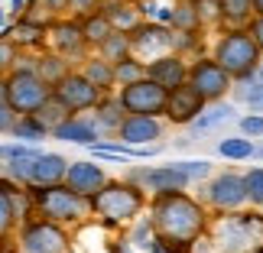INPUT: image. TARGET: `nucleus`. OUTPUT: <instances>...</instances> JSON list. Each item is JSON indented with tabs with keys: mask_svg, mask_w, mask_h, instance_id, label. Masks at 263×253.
I'll list each match as a JSON object with an SVG mask.
<instances>
[{
	"mask_svg": "<svg viewBox=\"0 0 263 253\" xmlns=\"http://www.w3.org/2000/svg\"><path fill=\"white\" fill-rule=\"evenodd\" d=\"M7 13L13 16V20L23 16V13H26V0H10V10H7Z\"/></svg>",
	"mask_w": 263,
	"mask_h": 253,
	"instance_id": "obj_49",
	"label": "nucleus"
},
{
	"mask_svg": "<svg viewBox=\"0 0 263 253\" xmlns=\"http://www.w3.org/2000/svg\"><path fill=\"white\" fill-rule=\"evenodd\" d=\"M33 72H36L39 78H43V82H46L49 88H52V85H55L62 75L72 72V62H68V59H62L59 52H49V49H46V52H36Z\"/></svg>",
	"mask_w": 263,
	"mask_h": 253,
	"instance_id": "obj_27",
	"label": "nucleus"
},
{
	"mask_svg": "<svg viewBox=\"0 0 263 253\" xmlns=\"http://www.w3.org/2000/svg\"><path fill=\"white\" fill-rule=\"evenodd\" d=\"M29 4H36V0H26V7H29Z\"/></svg>",
	"mask_w": 263,
	"mask_h": 253,
	"instance_id": "obj_56",
	"label": "nucleus"
},
{
	"mask_svg": "<svg viewBox=\"0 0 263 253\" xmlns=\"http://www.w3.org/2000/svg\"><path fill=\"white\" fill-rule=\"evenodd\" d=\"M140 78H146V62L137 59L134 52L124 55L120 62H114V82L117 85H130V82H140Z\"/></svg>",
	"mask_w": 263,
	"mask_h": 253,
	"instance_id": "obj_33",
	"label": "nucleus"
},
{
	"mask_svg": "<svg viewBox=\"0 0 263 253\" xmlns=\"http://www.w3.org/2000/svg\"><path fill=\"white\" fill-rule=\"evenodd\" d=\"M7 133L13 137V140H20V143H39V140H46V137H49V130L39 124L33 114H16Z\"/></svg>",
	"mask_w": 263,
	"mask_h": 253,
	"instance_id": "obj_29",
	"label": "nucleus"
},
{
	"mask_svg": "<svg viewBox=\"0 0 263 253\" xmlns=\"http://www.w3.org/2000/svg\"><path fill=\"white\" fill-rule=\"evenodd\" d=\"M13 110H10L7 104H0V133H7V130H10V124H13Z\"/></svg>",
	"mask_w": 263,
	"mask_h": 253,
	"instance_id": "obj_47",
	"label": "nucleus"
},
{
	"mask_svg": "<svg viewBox=\"0 0 263 253\" xmlns=\"http://www.w3.org/2000/svg\"><path fill=\"white\" fill-rule=\"evenodd\" d=\"M4 98H7V91H4V75H0V104H4Z\"/></svg>",
	"mask_w": 263,
	"mask_h": 253,
	"instance_id": "obj_51",
	"label": "nucleus"
},
{
	"mask_svg": "<svg viewBox=\"0 0 263 253\" xmlns=\"http://www.w3.org/2000/svg\"><path fill=\"white\" fill-rule=\"evenodd\" d=\"M88 208L91 215H98V221L104 227H120V224H130L143 215L146 208V191L137 185V182H104L95 195H88Z\"/></svg>",
	"mask_w": 263,
	"mask_h": 253,
	"instance_id": "obj_2",
	"label": "nucleus"
},
{
	"mask_svg": "<svg viewBox=\"0 0 263 253\" xmlns=\"http://www.w3.org/2000/svg\"><path fill=\"white\" fill-rule=\"evenodd\" d=\"M234 117V104H224V101H208L205 107H201V114L192 120V133H211V130H218L221 124H228V120Z\"/></svg>",
	"mask_w": 263,
	"mask_h": 253,
	"instance_id": "obj_26",
	"label": "nucleus"
},
{
	"mask_svg": "<svg viewBox=\"0 0 263 253\" xmlns=\"http://www.w3.org/2000/svg\"><path fill=\"white\" fill-rule=\"evenodd\" d=\"M153 20H156V23H163V26H169V20H173V7H156Z\"/></svg>",
	"mask_w": 263,
	"mask_h": 253,
	"instance_id": "obj_48",
	"label": "nucleus"
},
{
	"mask_svg": "<svg viewBox=\"0 0 263 253\" xmlns=\"http://www.w3.org/2000/svg\"><path fill=\"white\" fill-rule=\"evenodd\" d=\"M20 253H72V234L46 218L20 221Z\"/></svg>",
	"mask_w": 263,
	"mask_h": 253,
	"instance_id": "obj_6",
	"label": "nucleus"
},
{
	"mask_svg": "<svg viewBox=\"0 0 263 253\" xmlns=\"http://www.w3.org/2000/svg\"><path fill=\"white\" fill-rule=\"evenodd\" d=\"M247 33L254 36L257 49L263 52V13H254V16H250V23H247Z\"/></svg>",
	"mask_w": 263,
	"mask_h": 253,
	"instance_id": "obj_44",
	"label": "nucleus"
},
{
	"mask_svg": "<svg viewBox=\"0 0 263 253\" xmlns=\"http://www.w3.org/2000/svg\"><path fill=\"white\" fill-rule=\"evenodd\" d=\"M166 98H169V91L159 88L156 82H149V78L120 85V94H117L120 107H124L127 114H143V117H163Z\"/></svg>",
	"mask_w": 263,
	"mask_h": 253,
	"instance_id": "obj_9",
	"label": "nucleus"
},
{
	"mask_svg": "<svg viewBox=\"0 0 263 253\" xmlns=\"http://www.w3.org/2000/svg\"><path fill=\"white\" fill-rule=\"evenodd\" d=\"M130 182H137L143 191H182V188H189L192 182L189 176L182 172L176 163L173 166H153V169H130Z\"/></svg>",
	"mask_w": 263,
	"mask_h": 253,
	"instance_id": "obj_14",
	"label": "nucleus"
},
{
	"mask_svg": "<svg viewBox=\"0 0 263 253\" xmlns=\"http://www.w3.org/2000/svg\"><path fill=\"white\" fill-rule=\"evenodd\" d=\"M46 26L49 23H39L33 16H16L13 23L0 26V36L10 39L20 52H39V49H46Z\"/></svg>",
	"mask_w": 263,
	"mask_h": 253,
	"instance_id": "obj_17",
	"label": "nucleus"
},
{
	"mask_svg": "<svg viewBox=\"0 0 263 253\" xmlns=\"http://www.w3.org/2000/svg\"><path fill=\"white\" fill-rule=\"evenodd\" d=\"M231 91H234V101H240V104H247L250 110H260V114H263V82H260V78L234 82Z\"/></svg>",
	"mask_w": 263,
	"mask_h": 253,
	"instance_id": "obj_32",
	"label": "nucleus"
},
{
	"mask_svg": "<svg viewBox=\"0 0 263 253\" xmlns=\"http://www.w3.org/2000/svg\"><path fill=\"white\" fill-rule=\"evenodd\" d=\"M237 124H240V137H247V140H260L263 137V114H260V110L244 114Z\"/></svg>",
	"mask_w": 263,
	"mask_h": 253,
	"instance_id": "obj_41",
	"label": "nucleus"
},
{
	"mask_svg": "<svg viewBox=\"0 0 263 253\" xmlns=\"http://www.w3.org/2000/svg\"><path fill=\"white\" fill-rule=\"evenodd\" d=\"M78 72H82L88 82L101 91V94H107V91H114V88H117V82H114V62L101 59L98 52H95V55L88 52V55L82 59V68H78Z\"/></svg>",
	"mask_w": 263,
	"mask_h": 253,
	"instance_id": "obj_24",
	"label": "nucleus"
},
{
	"mask_svg": "<svg viewBox=\"0 0 263 253\" xmlns=\"http://www.w3.org/2000/svg\"><path fill=\"white\" fill-rule=\"evenodd\" d=\"M218 156L231 159V163H244V159L254 156V140H247V137H224L218 143Z\"/></svg>",
	"mask_w": 263,
	"mask_h": 253,
	"instance_id": "obj_34",
	"label": "nucleus"
},
{
	"mask_svg": "<svg viewBox=\"0 0 263 253\" xmlns=\"http://www.w3.org/2000/svg\"><path fill=\"white\" fill-rule=\"evenodd\" d=\"M91 110H95V117H91V120H95V127L101 130V133H117L120 120L127 117V110L120 107V101H117V94H114V91L101 94V101H98V104L91 107Z\"/></svg>",
	"mask_w": 263,
	"mask_h": 253,
	"instance_id": "obj_25",
	"label": "nucleus"
},
{
	"mask_svg": "<svg viewBox=\"0 0 263 253\" xmlns=\"http://www.w3.org/2000/svg\"><path fill=\"white\" fill-rule=\"evenodd\" d=\"M55 140H62V143H78V146H91L101 140V130L95 127V120L91 117H82V114H68L59 127H52Z\"/></svg>",
	"mask_w": 263,
	"mask_h": 253,
	"instance_id": "obj_21",
	"label": "nucleus"
},
{
	"mask_svg": "<svg viewBox=\"0 0 263 253\" xmlns=\"http://www.w3.org/2000/svg\"><path fill=\"white\" fill-rule=\"evenodd\" d=\"M107 253H137V247L130 244L127 237H117V240H110V244H107Z\"/></svg>",
	"mask_w": 263,
	"mask_h": 253,
	"instance_id": "obj_46",
	"label": "nucleus"
},
{
	"mask_svg": "<svg viewBox=\"0 0 263 253\" xmlns=\"http://www.w3.org/2000/svg\"><path fill=\"white\" fill-rule=\"evenodd\" d=\"M257 78L263 82V55H260V65H257Z\"/></svg>",
	"mask_w": 263,
	"mask_h": 253,
	"instance_id": "obj_53",
	"label": "nucleus"
},
{
	"mask_svg": "<svg viewBox=\"0 0 263 253\" xmlns=\"http://www.w3.org/2000/svg\"><path fill=\"white\" fill-rule=\"evenodd\" d=\"M127 240H130L137 250H146L149 244H153V224H149V218H140L137 224H134V230H130Z\"/></svg>",
	"mask_w": 263,
	"mask_h": 253,
	"instance_id": "obj_40",
	"label": "nucleus"
},
{
	"mask_svg": "<svg viewBox=\"0 0 263 253\" xmlns=\"http://www.w3.org/2000/svg\"><path fill=\"white\" fill-rule=\"evenodd\" d=\"M146 78L156 82L159 88H166V91L182 88L189 78V59L176 55V52H163L156 59H146Z\"/></svg>",
	"mask_w": 263,
	"mask_h": 253,
	"instance_id": "obj_16",
	"label": "nucleus"
},
{
	"mask_svg": "<svg viewBox=\"0 0 263 253\" xmlns=\"http://www.w3.org/2000/svg\"><path fill=\"white\" fill-rule=\"evenodd\" d=\"M149 224L153 240L166 253H189L205 237L208 230V211L198 198L182 191H156L149 201Z\"/></svg>",
	"mask_w": 263,
	"mask_h": 253,
	"instance_id": "obj_1",
	"label": "nucleus"
},
{
	"mask_svg": "<svg viewBox=\"0 0 263 253\" xmlns=\"http://www.w3.org/2000/svg\"><path fill=\"white\" fill-rule=\"evenodd\" d=\"M117 143L120 146H149L156 140H163V120L159 117H143V114H127L117 127Z\"/></svg>",
	"mask_w": 263,
	"mask_h": 253,
	"instance_id": "obj_15",
	"label": "nucleus"
},
{
	"mask_svg": "<svg viewBox=\"0 0 263 253\" xmlns=\"http://www.w3.org/2000/svg\"><path fill=\"white\" fill-rule=\"evenodd\" d=\"M254 16V0H221V26H247Z\"/></svg>",
	"mask_w": 263,
	"mask_h": 253,
	"instance_id": "obj_31",
	"label": "nucleus"
},
{
	"mask_svg": "<svg viewBox=\"0 0 263 253\" xmlns=\"http://www.w3.org/2000/svg\"><path fill=\"white\" fill-rule=\"evenodd\" d=\"M0 176H4V163H0Z\"/></svg>",
	"mask_w": 263,
	"mask_h": 253,
	"instance_id": "obj_55",
	"label": "nucleus"
},
{
	"mask_svg": "<svg viewBox=\"0 0 263 253\" xmlns=\"http://www.w3.org/2000/svg\"><path fill=\"white\" fill-rule=\"evenodd\" d=\"M208 195V205L218 208V211H234V208H244L247 205V188H244V176L234 169H224L211 179V185L205 188Z\"/></svg>",
	"mask_w": 263,
	"mask_h": 253,
	"instance_id": "obj_12",
	"label": "nucleus"
},
{
	"mask_svg": "<svg viewBox=\"0 0 263 253\" xmlns=\"http://www.w3.org/2000/svg\"><path fill=\"white\" fill-rule=\"evenodd\" d=\"M201 107H205V101L198 98V91H192L189 85H182V88L169 91L163 117L169 120V124H176V127H189L192 120L201 114Z\"/></svg>",
	"mask_w": 263,
	"mask_h": 253,
	"instance_id": "obj_18",
	"label": "nucleus"
},
{
	"mask_svg": "<svg viewBox=\"0 0 263 253\" xmlns=\"http://www.w3.org/2000/svg\"><path fill=\"white\" fill-rule=\"evenodd\" d=\"M62 182L72 191H78V195L88 198V195H95V191L107 182V172L101 169L98 163H91V159H78V163H68Z\"/></svg>",
	"mask_w": 263,
	"mask_h": 253,
	"instance_id": "obj_20",
	"label": "nucleus"
},
{
	"mask_svg": "<svg viewBox=\"0 0 263 253\" xmlns=\"http://www.w3.org/2000/svg\"><path fill=\"white\" fill-rule=\"evenodd\" d=\"M134 4H140V0H134Z\"/></svg>",
	"mask_w": 263,
	"mask_h": 253,
	"instance_id": "obj_57",
	"label": "nucleus"
},
{
	"mask_svg": "<svg viewBox=\"0 0 263 253\" xmlns=\"http://www.w3.org/2000/svg\"><path fill=\"white\" fill-rule=\"evenodd\" d=\"M185 85L192 91H198V98L208 104V101H224V94L231 91V85H234V78H231L211 55H201L195 62H189Z\"/></svg>",
	"mask_w": 263,
	"mask_h": 253,
	"instance_id": "obj_8",
	"label": "nucleus"
},
{
	"mask_svg": "<svg viewBox=\"0 0 263 253\" xmlns=\"http://www.w3.org/2000/svg\"><path fill=\"white\" fill-rule=\"evenodd\" d=\"M65 169H68V159L62 153H39L33 159V166L26 172V185L23 188H39V185H55V182L65 179Z\"/></svg>",
	"mask_w": 263,
	"mask_h": 253,
	"instance_id": "obj_19",
	"label": "nucleus"
},
{
	"mask_svg": "<svg viewBox=\"0 0 263 253\" xmlns=\"http://www.w3.org/2000/svg\"><path fill=\"white\" fill-rule=\"evenodd\" d=\"M192 7H195V13H198L201 29L221 26V0H192Z\"/></svg>",
	"mask_w": 263,
	"mask_h": 253,
	"instance_id": "obj_37",
	"label": "nucleus"
},
{
	"mask_svg": "<svg viewBox=\"0 0 263 253\" xmlns=\"http://www.w3.org/2000/svg\"><path fill=\"white\" fill-rule=\"evenodd\" d=\"M101 59H107V62H120L124 55H130V36L124 29H110V33L101 39V46L95 49Z\"/></svg>",
	"mask_w": 263,
	"mask_h": 253,
	"instance_id": "obj_30",
	"label": "nucleus"
},
{
	"mask_svg": "<svg viewBox=\"0 0 263 253\" xmlns=\"http://www.w3.org/2000/svg\"><path fill=\"white\" fill-rule=\"evenodd\" d=\"M127 36H130V52L143 62L169 52V26L156 23V20H140Z\"/></svg>",
	"mask_w": 263,
	"mask_h": 253,
	"instance_id": "obj_13",
	"label": "nucleus"
},
{
	"mask_svg": "<svg viewBox=\"0 0 263 253\" xmlns=\"http://www.w3.org/2000/svg\"><path fill=\"white\" fill-rule=\"evenodd\" d=\"M98 10L107 16L110 26H114V29H124V33H130V29H134L140 20H143L134 0H101Z\"/></svg>",
	"mask_w": 263,
	"mask_h": 253,
	"instance_id": "obj_23",
	"label": "nucleus"
},
{
	"mask_svg": "<svg viewBox=\"0 0 263 253\" xmlns=\"http://www.w3.org/2000/svg\"><path fill=\"white\" fill-rule=\"evenodd\" d=\"M260 49L254 43V36L247 33V26H228L224 33L215 39L211 59L234 78V82H250L257 78V65H260Z\"/></svg>",
	"mask_w": 263,
	"mask_h": 253,
	"instance_id": "obj_5",
	"label": "nucleus"
},
{
	"mask_svg": "<svg viewBox=\"0 0 263 253\" xmlns=\"http://www.w3.org/2000/svg\"><path fill=\"white\" fill-rule=\"evenodd\" d=\"M33 117H36L39 124H43V127L49 130V133H52V127H59V124H62V120L68 117V110H65L62 104H59V101H55L52 94H49V98L43 101V104H39V107L33 110Z\"/></svg>",
	"mask_w": 263,
	"mask_h": 253,
	"instance_id": "obj_35",
	"label": "nucleus"
},
{
	"mask_svg": "<svg viewBox=\"0 0 263 253\" xmlns=\"http://www.w3.org/2000/svg\"><path fill=\"white\" fill-rule=\"evenodd\" d=\"M244 188H247V201L263 208V166L244 172Z\"/></svg>",
	"mask_w": 263,
	"mask_h": 253,
	"instance_id": "obj_38",
	"label": "nucleus"
},
{
	"mask_svg": "<svg viewBox=\"0 0 263 253\" xmlns=\"http://www.w3.org/2000/svg\"><path fill=\"white\" fill-rule=\"evenodd\" d=\"M16 55H20V49L10 43V39L0 36V75H7V72H13V65H16Z\"/></svg>",
	"mask_w": 263,
	"mask_h": 253,
	"instance_id": "obj_43",
	"label": "nucleus"
},
{
	"mask_svg": "<svg viewBox=\"0 0 263 253\" xmlns=\"http://www.w3.org/2000/svg\"><path fill=\"white\" fill-rule=\"evenodd\" d=\"M169 26H173V29H185V33H195V29H201L192 0H179V4H173V20H169Z\"/></svg>",
	"mask_w": 263,
	"mask_h": 253,
	"instance_id": "obj_36",
	"label": "nucleus"
},
{
	"mask_svg": "<svg viewBox=\"0 0 263 253\" xmlns=\"http://www.w3.org/2000/svg\"><path fill=\"white\" fill-rule=\"evenodd\" d=\"M4 91H7L4 104L13 110V114H33V110L52 94V88H49L33 68H13V72H7L4 75Z\"/></svg>",
	"mask_w": 263,
	"mask_h": 253,
	"instance_id": "obj_7",
	"label": "nucleus"
},
{
	"mask_svg": "<svg viewBox=\"0 0 263 253\" xmlns=\"http://www.w3.org/2000/svg\"><path fill=\"white\" fill-rule=\"evenodd\" d=\"M26 191H29V205H33L36 218L55 221V224H62V227H78V224H85L88 215H91L88 198L78 195V191H72L65 182L26 188Z\"/></svg>",
	"mask_w": 263,
	"mask_h": 253,
	"instance_id": "obj_4",
	"label": "nucleus"
},
{
	"mask_svg": "<svg viewBox=\"0 0 263 253\" xmlns=\"http://www.w3.org/2000/svg\"><path fill=\"white\" fill-rule=\"evenodd\" d=\"M52 98L68 110V114H85V110H91L101 101V91L91 85L78 68H72L68 75H62L52 85Z\"/></svg>",
	"mask_w": 263,
	"mask_h": 253,
	"instance_id": "obj_10",
	"label": "nucleus"
},
{
	"mask_svg": "<svg viewBox=\"0 0 263 253\" xmlns=\"http://www.w3.org/2000/svg\"><path fill=\"white\" fill-rule=\"evenodd\" d=\"M29 7H36V10H43V20H59V16H72V4L68 0H36V4H29Z\"/></svg>",
	"mask_w": 263,
	"mask_h": 253,
	"instance_id": "obj_39",
	"label": "nucleus"
},
{
	"mask_svg": "<svg viewBox=\"0 0 263 253\" xmlns=\"http://www.w3.org/2000/svg\"><path fill=\"white\" fill-rule=\"evenodd\" d=\"M176 166L189 176V182H198V179H205L208 172H211V163H208V159H185V163H176Z\"/></svg>",
	"mask_w": 263,
	"mask_h": 253,
	"instance_id": "obj_42",
	"label": "nucleus"
},
{
	"mask_svg": "<svg viewBox=\"0 0 263 253\" xmlns=\"http://www.w3.org/2000/svg\"><path fill=\"white\" fill-rule=\"evenodd\" d=\"M254 13H263V0H254Z\"/></svg>",
	"mask_w": 263,
	"mask_h": 253,
	"instance_id": "obj_52",
	"label": "nucleus"
},
{
	"mask_svg": "<svg viewBox=\"0 0 263 253\" xmlns=\"http://www.w3.org/2000/svg\"><path fill=\"white\" fill-rule=\"evenodd\" d=\"M68 4H72V13L75 16H85V13H91V10H98L101 0H68Z\"/></svg>",
	"mask_w": 263,
	"mask_h": 253,
	"instance_id": "obj_45",
	"label": "nucleus"
},
{
	"mask_svg": "<svg viewBox=\"0 0 263 253\" xmlns=\"http://www.w3.org/2000/svg\"><path fill=\"white\" fill-rule=\"evenodd\" d=\"M146 250H149V253H166V250H163V247H159V244H156V240H153V244H149V247H146Z\"/></svg>",
	"mask_w": 263,
	"mask_h": 253,
	"instance_id": "obj_50",
	"label": "nucleus"
},
{
	"mask_svg": "<svg viewBox=\"0 0 263 253\" xmlns=\"http://www.w3.org/2000/svg\"><path fill=\"white\" fill-rule=\"evenodd\" d=\"M75 20H78V26H82V39H85V46H88V49H98V46H101V39H104L110 29H114V26L107 23V16L101 13V10H91V13L75 16Z\"/></svg>",
	"mask_w": 263,
	"mask_h": 253,
	"instance_id": "obj_28",
	"label": "nucleus"
},
{
	"mask_svg": "<svg viewBox=\"0 0 263 253\" xmlns=\"http://www.w3.org/2000/svg\"><path fill=\"white\" fill-rule=\"evenodd\" d=\"M46 49L49 52H59L68 62H82L91 52L82 39V26H78L75 16H59L46 26Z\"/></svg>",
	"mask_w": 263,
	"mask_h": 253,
	"instance_id": "obj_11",
	"label": "nucleus"
},
{
	"mask_svg": "<svg viewBox=\"0 0 263 253\" xmlns=\"http://www.w3.org/2000/svg\"><path fill=\"white\" fill-rule=\"evenodd\" d=\"M23 185H16L13 179L0 176V247L10 240V234H13V227L20 224L16 218V191Z\"/></svg>",
	"mask_w": 263,
	"mask_h": 253,
	"instance_id": "obj_22",
	"label": "nucleus"
},
{
	"mask_svg": "<svg viewBox=\"0 0 263 253\" xmlns=\"http://www.w3.org/2000/svg\"><path fill=\"white\" fill-rule=\"evenodd\" d=\"M211 234L221 253H263V211H221Z\"/></svg>",
	"mask_w": 263,
	"mask_h": 253,
	"instance_id": "obj_3",
	"label": "nucleus"
},
{
	"mask_svg": "<svg viewBox=\"0 0 263 253\" xmlns=\"http://www.w3.org/2000/svg\"><path fill=\"white\" fill-rule=\"evenodd\" d=\"M254 156H260V159H263V146H254Z\"/></svg>",
	"mask_w": 263,
	"mask_h": 253,
	"instance_id": "obj_54",
	"label": "nucleus"
}]
</instances>
